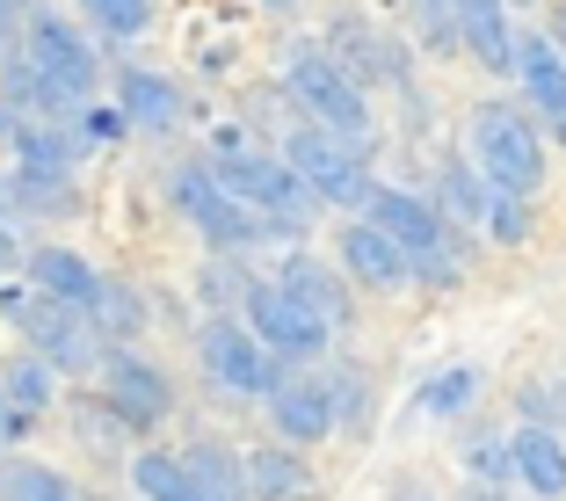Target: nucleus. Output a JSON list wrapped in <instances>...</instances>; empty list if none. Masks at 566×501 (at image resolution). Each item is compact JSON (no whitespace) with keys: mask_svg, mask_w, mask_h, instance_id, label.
Masks as SVG:
<instances>
[{"mask_svg":"<svg viewBox=\"0 0 566 501\" xmlns=\"http://www.w3.org/2000/svg\"><path fill=\"white\" fill-rule=\"evenodd\" d=\"M211 167L226 175V189H233V197H248L254 211H262L269 226H276V240H298L305 226H313L319 197L305 189V175H298L291 160H283V153H254L248 138L233 132V124H226V132L211 138Z\"/></svg>","mask_w":566,"mask_h":501,"instance_id":"f257e3e1","label":"nucleus"},{"mask_svg":"<svg viewBox=\"0 0 566 501\" xmlns=\"http://www.w3.org/2000/svg\"><path fill=\"white\" fill-rule=\"evenodd\" d=\"M283 95H291V109H298L305 124H327V132L356 138V146H370V87L356 81L342 59H334L327 44H291L283 51Z\"/></svg>","mask_w":566,"mask_h":501,"instance_id":"f03ea898","label":"nucleus"},{"mask_svg":"<svg viewBox=\"0 0 566 501\" xmlns=\"http://www.w3.org/2000/svg\"><path fill=\"white\" fill-rule=\"evenodd\" d=\"M167 203L197 226L211 254H254L262 240H276V226H269L248 197H233L211 160H175L167 167Z\"/></svg>","mask_w":566,"mask_h":501,"instance_id":"7ed1b4c3","label":"nucleus"},{"mask_svg":"<svg viewBox=\"0 0 566 501\" xmlns=\"http://www.w3.org/2000/svg\"><path fill=\"white\" fill-rule=\"evenodd\" d=\"M0 320H8L36 356H51L59 370H102V356H109V342H102L95 320H87L81 305L36 291L30 276H22V284H0Z\"/></svg>","mask_w":566,"mask_h":501,"instance_id":"20e7f679","label":"nucleus"},{"mask_svg":"<svg viewBox=\"0 0 566 501\" xmlns=\"http://www.w3.org/2000/svg\"><path fill=\"white\" fill-rule=\"evenodd\" d=\"M472 160L486 167L494 189H516V197H537L545 189V132L523 102H480L472 109Z\"/></svg>","mask_w":566,"mask_h":501,"instance_id":"39448f33","label":"nucleus"},{"mask_svg":"<svg viewBox=\"0 0 566 501\" xmlns=\"http://www.w3.org/2000/svg\"><path fill=\"white\" fill-rule=\"evenodd\" d=\"M283 160L305 175V189H313L319 203H334V211H364L370 203V146H356V138L327 132V124H291L283 132Z\"/></svg>","mask_w":566,"mask_h":501,"instance_id":"423d86ee","label":"nucleus"},{"mask_svg":"<svg viewBox=\"0 0 566 501\" xmlns=\"http://www.w3.org/2000/svg\"><path fill=\"white\" fill-rule=\"evenodd\" d=\"M197 364H203V378H211L218 393H233V400H269L276 378L291 370V356H276L240 313H211L197 327Z\"/></svg>","mask_w":566,"mask_h":501,"instance_id":"0eeeda50","label":"nucleus"},{"mask_svg":"<svg viewBox=\"0 0 566 501\" xmlns=\"http://www.w3.org/2000/svg\"><path fill=\"white\" fill-rule=\"evenodd\" d=\"M22 51L44 66V81L59 87L73 109H87V102H95L102 59H95V44L73 30V15H59V8H30V22H22Z\"/></svg>","mask_w":566,"mask_h":501,"instance_id":"6e6552de","label":"nucleus"},{"mask_svg":"<svg viewBox=\"0 0 566 501\" xmlns=\"http://www.w3.org/2000/svg\"><path fill=\"white\" fill-rule=\"evenodd\" d=\"M240 320H248L254 334H262L276 356H291V364H313V356H327V342L342 327H327V320L313 313V305H298L291 291L276 284V276H262V284L248 291V305H240Z\"/></svg>","mask_w":566,"mask_h":501,"instance_id":"1a4fd4ad","label":"nucleus"},{"mask_svg":"<svg viewBox=\"0 0 566 501\" xmlns=\"http://www.w3.org/2000/svg\"><path fill=\"white\" fill-rule=\"evenodd\" d=\"M95 378H102V400L124 415V429H160V421L175 415V378H167L153 356H138L132 342L102 356Z\"/></svg>","mask_w":566,"mask_h":501,"instance_id":"9d476101","label":"nucleus"},{"mask_svg":"<svg viewBox=\"0 0 566 501\" xmlns=\"http://www.w3.org/2000/svg\"><path fill=\"white\" fill-rule=\"evenodd\" d=\"M269 429L283 436V443H319V436L342 429V400H334V370H283L276 393H269Z\"/></svg>","mask_w":566,"mask_h":501,"instance_id":"9b49d317","label":"nucleus"},{"mask_svg":"<svg viewBox=\"0 0 566 501\" xmlns=\"http://www.w3.org/2000/svg\"><path fill=\"white\" fill-rule=\"evenodd\" d=\"M334 262L349 269V284H364V291H400L407 276H415V262H407V248L392 233H385L378 218H364L356 211L342 233H334Z\"/></svg>","mask_w":566,"mask_h":501,"instance_id":"f8f14e48","label":"nucleus"},{"mask_svg":"<svg viewBox=\"0 0 566 501\" xmlns=\"http://www.w3.org/2000/svg\"><path fill=\"white\" fill-rule=\"evenodd\" d=\"M327 51L364 87H407V44H400V36H385L378 22H364V15H342V22H334V30H327Z\"/></svg>","mask_w":566,"mask_h":501,"instance_id":"ddd939ff","label":"nucleus"},{"mask_svg":"<svg viewBox=\"0 0 566 501\" xmlns=\"http://www.w3.org/2000/svg\"><path fill=\"white\" fill-rule=\"evenodd\" d=\"M364 218H378L385 233L400 240L407 262L450 240V211H443L436 197H421V189H392V182H378V189H370V203H364Z\"/></svg>","mask_w":566,"mask_h":501,"instance_id":"4468645a","label":"nucleus"},{"mask_svg":"<svg viewBox=\"0 0 566 501\" xmlns=\"http://www.w3.org/2000/svg\"><path fill=\"white\" fill-rule=\"evenodd\" d=\"M276 284L291 291L298 305H313L327 327H349L356 299H349V269H342V262H327V254H313V248H291L276 262Z\"/></svg>","mask_w":566,"mask_h":501,"instance_id":"2eb2a0df","label":"nucleus"},{"mask_svg":"<svg viewBox=\"0 0 566 501\" xmlns=\"http://www.w3.org/2000/svg\"><path fill=\"white\" fill-rule=\"evenodd\" d=\"M117 109L132 117L138 138H167V132H182L189 95L167 81V73H153V66H124L117 73Z\"/></svg>","mask_w":566,"mask_h":501,"instance_id":"dca6fc26","label":"nucleus"},{"mask_svg":"<svg viewBox=\"0 0 566 501\" xmlns=\"http://www.w3.org/2000/svg\"><path fill=\"white\" fill-rule=\"evenodd\" d=\"M458 36L465 51L480 59V73H516V15H509V0H458Z\"/></svg>","mask_w":566,"mask_h":501,"instance_id":"f3484780","label":"nucleus"},{"mask_svg":"<svg viewBox=\"0 0 566 501\" xmlns=\"http://www.w3.org/2000/svg\"><path fill=\"white\" fill-rule=\"evenodd\" d=\"M509 458H516V480L531 487L537 501H559L566 494V436L545 429V421H523L509 436Z\"/></svg>","mask_w":566,"mask_h":501,"instance_id":"a211bd4d","label":"nucleus"},{"mask_svg":"<svg viewBox=\"0 0 566 501\" xmlns=\"http://www.w3.org/2000/svg\"><path fill=\"white\" fill-rule=\"evenodd\" d=\"M30 284L36 291H51V299H66V305H95L102 299V284H109V276H95V262H87L81 248H30Z\"/></svg>","mask_w":566,"mask_h":501,"instance_id":"6ab92c4d","label":"nucleus"},{"mask_svg":"<svg viewBox=\"0 0 566 501\" xmlns=\"http://www.w3.org/2000/svg\"><path fill=\"white\" fill-rule=\"evenodd\" d=\"M248 487L254 501H313V466H305L298 443H254L248 451Z\"/></svg>","mask_w":566,"mask_h":501,"instance_id":"aec40b11","label":"nucleus"},{"mask_svg":"<svg viewBox=\"0 0 566 501\" xmlns=\"http://www.w3.org/2000/svg\"><path fill=\"white\" fill-rule=\"evenodd\" d=\"M516 81H523V95H531L537 117H559V109H566V51L552 44V30L545 36L523 30V44H516Z\"/></svg>","mask_w":566,"mask_h":501,"instance_id":"412c9836","label":"nucleus"},{"mask_svg":"<svg viewBox=\"0 0 566 501\" xmlns=\"http://www.w3.org/2000/svg\"><path fill=\"white\" fill-rule=\"evenodd\" d=\"M0 203L15 218H66L81 211V189H73V167H15Z\"/></svg>","mask_w":566,"mask_h":501,"instance_id":"4be33fe9","label":"nucleus"},{"mask_svg":"<svg viewBox=\"0 0 566 501\" xmlns=\"http://www.w3.org/2000/svg\"><path fill=\"white\" fill-rule=\"evenodd\" d=\"M182 466L197 472V487H203L211 501H254L248 458H240L233 443H218V436H189V443H182Z\"/></svg>","mask_w":566,"mask_h":501,"instance_id":"5701e85b","label":"nucleus"},{"mask_svg":"<svg viewBox=\"0 0 566 501\" xmlns=\"http://www.w3.org/2000/svg\"><path fill=\"white\" fill-rule=\"evenodd\" d=\"M132 494L138 501H211L197 487V472L182 466V451H138L132 458Z\"/></svg>","mask_w":566,"mask_h":501,"instance_id":"b1692460","label":"nucleus"},{"mask_svg":"<svg viewBox=\"0 0 566 501\" xmlns=\"http://www.w3.org/2000/svg\"><path fill=\"white\" fill-rule=\"evenodd\" d=\"M436 203H443L450 218H465V226H486V203H494L486 167L480 160H443V175H436Z\"/></svg>","mask_w":566,"mask_h":501,"instance_id":"393cba45","label":"nucleus"},{"mask_svg":"<svg viewBox=\"0 0 566 501\" xmlns=\"http://www.w3.org/2000/svg\"><path fill=\"white\" fill-rule=\"evenodd\" d=\"M87 320H95L102 327V342H109V349H124V342H138V334H146V291H132V284H117V276H109V284H102V299L87 305Z\"/></svg>","mask_w":566,"mask_h":501,"instance_id":"a878e982","label":"nucleus"},{"mask_svg":"<svg viewBox=\"0 0 566 501\" xmlns=\"http://www.w3.org/2000/svg\"><path fill=\"white\" fill-rule=\"evenodd\" d=\"M8 146H15V167H73V160H81V146H87V138L59 132V124H44V117H15Z\"/></svg>","mask_w":566,"mask_h":501,"instance_id":"bb28decb","label":"nucleus"},{"mask_svg":"<svg viewBox=\"0 0 566 501\" xmlns=\"http://www.w3.org/2000/svg\"><path fill=\"white\" fill-rule=\"evenodd\" d=\"M0 501H87V494L36 458H0Z\"/></svg>","mask_w":566,"mask_h":501,"instance_id":"cd10ccee","label":"nucleus"},{"mask_svg":"<svg viewBox=\"0 0 566 501\" xmlns=\"http://www.w3.org/2000/svg\"><path fill=\"white\" fill-rule=\"evenodd\" d=\"M472 400H480V370H472V364H450V370H436V378H421L415 415H429V421H458Z\"/></svg>","mask_w":566,"mask_h":501,"instance_id":"c85d7f7f","label":"nucleus"},{"mask_svg":"<svg viewBox=\"0 0 566 501\" xmlns=\"http://www.w3.org/2000/svg\"><path fill=\"white\" fill-rule=\"evenodd\" d=\"M262 284V276H254L248 269V254H211V269H203V299L218 305V313H233V305H248V291Z\"/></svg>","mask_w":566,"mask_h":501,"instance_id":"c756f323","label":"nucleus"},{"mask_svg":"<svg viewBox=\"0 0 566 501\" xmlns=\"http://www.w3.org/2000/svg\"><path fill=\"white\" fill-rule=\"evenodd\" d=\"M51 370H59V364L30 349V356H22V364L8 370V378H0V385H8V400H15L22 415H44V407H51Z\"/></svg>","mask_w":566,"mask_h":501,"instance_id":"7c9ffc66","label":"nucleus"},{"mask_svg":"<svg viewBox=\"0 0 566 501\" xmlns=\"http://www.w3.org/2000/svg\"><path fill=\"white\" fill-rule=\"evenodd\" d=\"M81 15L102 36H146L153 30V0H81Z\"/></svg>","mask_w":566,"mask_h":501,"instance_id":"2f4dec72","label":"nucleus"},{"mask_svg":"<svg viewBox=\"0 0 566 501\" xmlns=\"http://www.w3.org/2000/svg\"><path fill=\"white\" fill-rule=\"evenodd\" d=\"M465 472H472L480 487H509V480H516L509 436H465Z\"/></svg>","mask_w":566,"mask_h":501,"instance_id":"473e14b6","label":"nucleus"},{"mask_svg":"<svg viewBox=\"0 0 566 501\" xmlns=\"http://www.w3.org/2000/svg\"><path fill=\"white\" fill-rule=\"evenodd\" d=\"M415 30H421V51H465V36H458V0H415Z\"/></svg>","mask_w":566,"mask_h":501,"instance_id":"72a5a7b5","label":"nucleus"},{"mask_svg":"<svg viewBox=\"0 0 566 501\" xmlns=\"http://www.w3.org/2000/svg\"><path fill=\"white\" fill-rule=\"evenodd\" d=\"M486 233H494L501 248H523V240H531V197L494 189V203H486Z\"/></svg>","mask_w":566,"mask_h":501,"instance_id":"f704fd0d","label":"nucleus"},{"mask_svg":"<svg viewBox=\"0 0 566 501\" xmlns=\"http://www.w3.org/2000/svg\"><path fill=\"white\" fill-rule=\"evenodd\" d=\"M334 400H342V436H370V378L364 370H334Z\"/></svg>","mask_w":566,"mask_h":501,"instance_id":"c9c22d12","label":"nucleus"},{"mask_svg":"<svg viewBox=\"0 0 566 501\" xmlns=\"http://www.w3.org/2000/svg\"><path fill=\"white\" fill-rule=\"evenodd\" d=\"M516 407H523V421L566 429V378H552V385H523V393H516Z\"/></svg>","mask_w":566,"mask_h":501,"instance_id":"e433bc0d","label":"nucleus"},{"mask_svg":"<svg viewBox=\"0 0 566 501\" xmlns=\"http://www.w3.org/2000/svg\"><path fill=\"white\" fill-rule=\"evenodd\" d=\"M73 124H81V138H87V146H117V138L132 132V117H124L117 102H109V109H102V102H87V109H81Z\"/></svg>","mask_w":566,"mask_h":501,"instance_id":"4c0bfd02","label":"nucleus"},{"mask_svg":"<svg viewBox=\"0 0 566 501\" xmlns=\"http://www.w3.org/2000/svg\"><path fill=\"white\" fill-rule=\"evenodd\" d=\"M15 262H30V240H22L15 211H8V203H0V269H15Z\"/></svg>","mask_w":566,"mask_h":501,"instance_id":"58836bf2","label":"nucleus"},{"mask_svg":"<svg viewBox=\"0 0 566 501\" xmlns=\"http://www.w3.org/2000/svg\"><path fill=\"white\" fill-rule=\"evenodd\" d=\"M36 429V415H22L15 400H8V385H0V443H15V436H30Z\"/></svg>","mask_w":566,"mask_h":501,"instance_id":"ea45409f","label":"nucleus"},{"mask_svg":"<svg viewBox=\"0 0 566 501\" xmlns=\"http://www.w3.org/2000/svg\"><path fill=\"white\" fill-rule=\"evenodd\" d=\"M254 8H269V15H291V8H298V0H254Z\"/></svg>","mask_w":566,"mask_h":501,"instance_id":"a19ab883","label":"nucleus"},{"mask_svg":"<svg viewBox=\"0 0 566 501\" xmlns=\"http://www.w3.org/2000/svg\"><path fill=\"white\" fill-rule=\"evenodd\" d=\"M552 44L566 51V0H559V22H552Z\"/></svg>","mask_w":566,"mask_h":501,"instance_id":"79ce46f5","label":"nucleus"},{"mask_svg":"<svg viewBox=\"0 0 566 501\" xmlns=\"http://www.w3.org/2000/svg\"><path fill=\"white\" fill-rule=\"evenodd\" d=\"M15 132V109H8V95H0V138Z\"/></svg>","mask_w":566,"mask_h":501,"instance_id":"37998d69","label":"nucleus"},{"mask_svg":"<svg viewBox=\"0 0 566 501\" xmlns=\"http://www.w3.org/2000/svg\"><path fill=\"white\" fill-rule=\"evenodd\" d=\"M545 132H552V138H559V146H566V109H559V117H545Z\"/></svg>","mask_w":566,"mask_h":501,"instance_id":"c03bdc74","label":"nucleus"},{"mask_svg":"<svg viewBox=\"0 0 566 501\" xmlns=\"http://www.w3.org/2000/svg\"><path fill=\"white\" fill-rule=\"evenodd\" d=\"M0 197H8V167H0Z\"/></svg>","mask_w":566,"mask_h":501,"instance_id":"a18cd8bd","label":"nucleus"},{"mask_svg":"<svg viewBox=\"0 0 566 501\" xmlns=\"http://www.w3.org/2000/svg\"><path fill=\"white\" fill-rule=\"evenodd\" d=\"M509 8H531V0H509Z\"/></svg>","mask_w":566,"mask_h":501,"instance_id":"49530a36","label":"nucleus"},{"mask_svg":"<svg viewBox=\"0 0 566 501\" xmlns=\"http://www.w3.org/2000/svg\"><path fill=\"white\" fill-rule=\"evenodd\" d=\"M8 8H15V0H8ZM22 8H36V0H22Z\"/></svg>","mask_w":566,"mask_h":501,"instance_id":"de8ad7c7","label":"nucleus"},{"mask_svg":"<svg viewBox=\"0 0 566 501\" xmlns=\"http://www.w3.org/2000/svg\"><path fill=\"white\" fill-rule=\"evenodd\" d=\"M407 501H415V494H407Z\"/></svg>","mask_w":566,"mask_h":501,"instance_id":"09e8293b","label":"nucleus"}]
</instances>
